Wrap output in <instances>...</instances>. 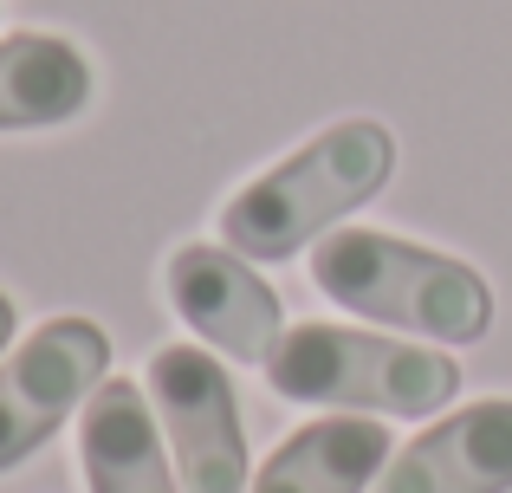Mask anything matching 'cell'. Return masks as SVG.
<instances>
[{
    "label": "cell",
    "mask_w": 512,
    "mask_h": 493,
    "mask_svg": "<svg viewBox=\"0 0 512 493\" xmlns=\"http://www.w3.org/2000/svg\"><path fill=\"white\" fill-rule=\"evenodd\" d=\"M389 176H396V137L376 117H344L227 195L221 241L247 260H292L325 241L344 215L376 202Z\"/></svg>",
    "instance_id": "1"
},
{
    "label": "cell",
    "mask_w": 512,
    "mask_h": 493,
    "mask_svg": "<svg viewBox=\"0 0 512 493\" xmlns=\"http://www.w3.org/2000/svg\"><path fill=\"white\" fill-rule=\"evenodd\" d=\"M312 286L344 312L435 344H480L493 331V286L474 266L383 228H331L312 247Z\"/></svg>",
    "instance_id": "2"
},
{
    "label": "cell",
    "mask_w": 512,
    "mask_h": 493,
    "mask_svg": "<svg viewBox=\"0 0 512 493\" xmlns=\"http://www.w3.org/2000/svg\"><path fill=\"white\" fill-rule=\"evenodd\" d=\"M266 383L305 409L435 416L461 390V364L415 338H383L357 325H292L266 357Z\"/></svg>",
    "instance_id": "3"
},
{
    "label": "cell",
    "mask_w": 512,
    "mask_h": 493,
    "mask_svg": "<svg viewBox=\"0 0 512 493\" xmlns=\"http://www.w3.org/2000/svg\"><path fill=\"white\" fill-rule=\"evenodd\" d=\"M104 377H111V338L91 318H46L39 331H26L0 357V474L39 455Z\"/></svg>",
    "instance_id": "4"
},
{
    "label": "cell",
    "mask_w": 512,
    "mask_h": 493,
    "mask_svg": "<svg viewBox=\"0 0 512 493\" xmlns=\"http://www.w3.org/2000/svg\"><path fill=\"white\" fill-rule=\"evenodd\" d=\"M143 390L156 396V422L169 435L182 493H247V429L227 370L208 357V344H163L150 351Z\"/></svg>",
    "instance_id": "5"
},
{
    "label": "cell",
    "mask_w": 512,
    "mask_h": 493,
    "mask_svg": "<svg viewBox=\"0 0 512 493\" xmlns=\"http://www.w3.org/2000/svg\"><path fill=\"white\" fill-rule=\"evenodd\" d=\"M163 292L175 305L188 331H195L208 351L234 357V364H260L273 357V344L286 338V305L279 292L260 279V266L234 247H208V241H188L169 253L163 266Z\"/></svg>",
    "instance_id": "6"
},
{
    "label": "cell",
    "mask_w": 512,
    "mask_h": 493,
    "mask_svg": "<svg viewBox=\"0 0 512 493\" xmlns=\"http://www.w3.org/2000/svg\"><path fill=\"white\" fill-rule=\"evenodd\" d=\"M370 493H512V396H480L389 455Z\"/></svg>",
    "instance_id": "7"
},
{
    "label": "cell",
    "mask_w": 512,
    "mask_h": 493,
    "mask_svg": "<svg viewBox=\"0 0 512 493\" xmlns=\"http://www.w3.org/2000/svg\"><path fill=\"white\" fill-rule=\"evenodd\" d=\"M78 461L91 493H182L163 435H156L150 390L130 377H104L78 416Z\"/></svg>",
    "instance_id": "8"
},
{
    "label": "cell",
    "mask_w": 512,
    "mask_h": 493,
    "mask_svg": "<svg viewBox=\"0 0 512 493\" xmlns=\"http://www.w3.org/2000/svg\"><path fill=\"white\" fill-rule=\"evenodd\" d=\"M389 455L396 448L376 416H325L292 429L247 493H363L383 481Z\"/></svg>",
    "instance_id": "9"
},
{
    "label": "cell",
    "mask_w": 512,
    "mask_h": 493,
    "mask_svg": "<svg viewBox=\"0 0 512 493\" xmlns=\"http://www.w3.org/2000/svg\"><path fill=\"white\" fill-rule=\"evenodd\" d=\"M91 59L59 33H0V130H52L91 104Z\"/></svg>",
    "instance_id": "10"
},
{
    "label": "cell",
    "mask_w": 512,
    "mask_h": 493,
    "mask_svg": "<svg viewBox=\"0 0 512 493\" xmlns=\"http://www.w3.org/2000/svg\"><path fill=\"white\" fill-rule=\"evenodd\" d=\"M13 331H20V305L0 292V357H7V344H13Z\"/></svg>",
    "instance_id": "11"
}]
</instances>
